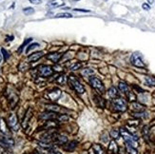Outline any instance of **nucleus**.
<instances>
[{
	"label": "nucleus",
	"instance_id": "4",
	"mask_svg": "<svg viewBox=\"0 0 155 154\" xmlns=\"http://www.w3.org/2000/svg\"><path fill=\"white\" fill-rule=\"evenodd\" d=\"M130 62L133 66L137 67V68H145V64H144V62H143L142 58H141L139 53H136V52L133 53L130 57Z\"/></svg>",
	"mask_w": 155,
	"mask_h": 154
},
{
	"label": "nucleus",
	"instance_id": "29",
	"mask_svg": "<svg viewBox=\"0 0 155 154\" xmlns=\"http://www.w3.org/2000/svg\"><path fill=\"white\" fill-rule=\"evenodd\" d=\"M66 81H67V79H66L65 75H60V76L56 79V82L58 84H60V85H64L65 83H66Z\"/></svg>",
	"mask_w": 155,
	"mask_h": 154
},
{
	"label": "nucleus",
	"instance_id": "44",
	"mask_svg": "<svg viewBox=\"0 0 155 154\" xmlns=\"http://www.w3.org/2000/svg\"><path fill=\"white\" fill-rule=\"evenodd\" d=\"M153 2H154L153 0H147V3H148V5H149V4H152Z\"/></svg>",
	"mask_w": 155,
	"mask_h": 154
},
{
	"label": "nucleus",
	"instance_id": "27",
	"mask_svg": "<svg viewBox=\"0 0 155 154\" xmlns=\"http://www.w3.org/2000/svg\"><path fill=\"white\" fill-rule=\"evenodd\" d=\"M72 15L67 13H57L55 15V18H71Z\"/></svg>",
	"mask_w": 155,
	"mask_h": 154
},
{
	"label": "nucleus",
	"instance_id": "18",
	"mask_svg": "<svg viewBox=\"0 0 155 154\" xmlns=\"http://www.w3.org/2000/svg\"><path fill=\"white\" fill-rule=\"evenodd\" d=\"M108 95L109 98L111 99H115L117 98V96H118V92H117V90L114 88V87H111L108 91Z\"/></svg>",
	"mask_w": 155,
	"mask_h": 154
},
{
	"label": "nucleus",
	"instance_id": "14",
	"mask_svg": "<svg viewBox=\"0 0 155 154\" xmlns=\"http://www.w3.org/2000/svg\"><path fill=\"white\" fill-rule=\"evenodd\" d=\"M56 117L55 112H52V111H50V112H45V113H42L40 115V118L44 120H52L54 119Z\"/></svg>",
	"mask_w": 155,
	"mask_h": 154
},
{
	"label": "nucleus",
	"instance_id": "19",
	"mask_svg": "<svg viewBox=\"0 0 155 154\" xmlns=\"http://www.w3.org/2000/svg\"><path fill=\"white\" fill-rule=\"evenodd\" d=\"M68 142V139L66 136H62V135H58L56 137V143L58 145H65Z\"/></svg>",
	"mask_w": 155,
	"mask_h": 154
},
{
	"label": "nucleus",
	"instance_id": "6",
	"mask_svg": "<svg viewBox=\"0 0 155 154\" xmlns=\"http://www.w3.org/2000/svg\"><path fill=\"white\" fill-rule=\"evenodd\" d=\"M9 126L10 128L13 129L14 131H17L18 128H19V125H18V120H17V117L15 114H13L12 113L11 115L9 116Z\"/></svg>",
	"mask_w": 155,
	"mask_h": 154
},
{
	"label": "nucleus",
	"instance_id": "35",
	"mask_svg": "<svg viewBox=\"0 0 155 154\" xmlns=\"http://www.w3.org/2000/svg\"><path fill=\"white\" fill-rule=\"evenodd\" d=\"M1 52L3 53V56H4V59H5V60H8V59H9L10 54L8 53V51H6L5 49H2V50H1Z\"/></svg>",
	"mask_w": 155,
	"mask_h": 154
},
{
	"label": "nucleus",
	"instance_id": "43",
	"mask_svg": "<svg viewBox=\"0 0 155 154\" xmlns=\"http://www.w3.org/2000/svg\"><path fill=\"white\" fill-rule=\"evenodd\" d=\"M12 40H13V36H11V37H10V36H8L6 41H12Z\"/></svg>",
	"mask_w": 155,
	"mask_h": 154
},
{
	"label": "nucleus",
	"instance_id": "12",
	"mask_svg": "<svg viewBox=\"0 0 155 154\" xmlns=\"http://www.w3.org/2000/svg\"><path fill=\"white\" fill-rule=\"evenodd\" d=\"M64 0H52L51 2L48 3V7H50V8H58V7L64 6Z\"/></svg>",
	"mask_w": 155,
	"mask_h": 154
},
{
	"label": "nucleus",
	"instance_id": "30",
	"mask_svg": "<svg viewBox=\"0 0 155 154\" xmlns=\"http://www.w3.org/2000/svg\"><path fill=\"white\" fill-rule=\"evenodd\" d=\"M126 147H127V151L129 154H137L136 148H134L132 146H129V145H126Z\"/></svg>",
	"mask_w": 155,
	"mask_h": 154
},
{
	"label": "nucleus",
	"instance_id": "41",
	"mask_svg": "<svg viewBox=\"0 0 155 154\" xmlns=\"http://www.w3.org/2000/svg\"><path fill=\"white\" fill-rule=\"evenodd\" d=\"M142 7H143V9L146 10V11H148V10L150 9V6L148 4H146V3H144V4L142 5Z\"/></svg>",
	"mask_w": 155,
	"mask_h": 154
},
{
	"label": "nucleus",
	"instance_id": "24",
	"mask_svg": "<svg viewBox=\"0 0 155 154\" xmlns=\"http://www.w3.org/2000/svg\"><path fill=\"white\" fill-rule=\"evenodd\" d=\"M146 83L148 86H155V77L153 76H146L145 78Z\"/></svg>",
	"mask_w": 155,
	"mask_h": 154
},
{
	"label": "nucleus",
	"instance_id": "1",
	"mask_svg": "<svg viewBox=\"0 0 155 154\" xmlns=\"http://www.w3.org/2000/svg\"><path fill=\"white\" fill-rule=\"evenodd\" d=\"M68 82H69V84L70 85L71 87V89L73 90H75L77 93L79 94H83L85 92V88H84V86L79 82L76 76H74V75H69V79H68Z\"/></svg>",
	"mask_w": 155,
	"mask_h": 154
},
{
	"label": "nucleus",
	"instance_id": "48",
	"mask_svg": "<svg viewBox=\"0 0 155 154\" xmlns=\"http://www.w3.org/2000/svg\"><path fill=\"white\" fill-rule=\"evenodd\" d=\"M89 154H95V153H94V152H93V151H91V152H90V153H89Z\"/></svg>",
	"mask_w": 155,
	"mask_h": 154
},
{
	"label": "nucleus",
	"instance_id": "36",
	"mask_svg": "<svg viewBox=\"0 0 155 154\" xmlns=\"http://www.w3.org/2000/svg\"><path fill=\"white\" fill-rule=\"evenodd\" d=\"M0 154H11V153L5 148L4 146H2V145H0Z\"/></svg>",
	"mask_w": 155,
	"mask_h": 154
},
{
	"label": "nucleus",
	"instance_id": "33",
	"mask_svg": "<svg viewBox=\"0 0 155 154\" xmlns=\"http://www.w3.org/2000/svg\"><path fill=\"white\" fill-rule=\"evenodd\" d=\"M146 115H147V114H146V112H142V113L136 112V113H133V116L134 117H136V118H146Z\"/></svg>",
	"mask_w": 155,
	"mask_h": 154
},
{
	"label": "nucleus",
	"instance_id": "3",
	"mask_svg": "<svg viewBox=\"0 0 155 154\" xmlns=\"http://www.w3.org/2000/svg\"><path fill=\"white\" fill-rule=\"evenodd\" d=\"M90 83H91V87L93 89H95L98 92H100V93H104L105 92V87H104L103 83L97 77L95 76L90 77Z\"/></svg>",
	"mask_w": 155,
	"mask_h": 154
},
{
	"label": "nucleus",
	"instance_id": "16",
	"mask_svg": "<svg viewBox=\"0 0 155 154\" xmlns=\"http://www.w3.org/2000/svg\"><path fill=\"white\" fill-rule=\"evenodd\" d=\"M76 145H77V142L71 141L68 143V144H66V145L64 146V149L67 150V151H72L76 147Z\"/></svg>",
	"mask_w": 155,
	"mask_h": 154
},
{
	"label": "nucleus",
	"instance_id": "20",
	"mask_svg": "<svg viewBox=\"0 0 155 154\" xmlns=\"http://www.w3.org/2000/svg\"><path fill=\"white\" fill-rule=\"evenodd\" d=\"M118 88H119V90L122 91V92L127 93V92L129 91V87H128V85H127L126 83H124V82H119Z\"/></svg>",
	"mask_w": 155,
	"mask_h": 154
},
{
	"label": "nucleus",
	"instance_id": "37",
	"mask_svg": "<svg viewBox=\"0 0 155 154\" xmlns=\"http://www.w3.org/2000/svg\"><path fill=\"white\" fill-rule=\"evenodd\" d=\"M58 120L61 121V122H66V121H68L69 120V117L67 115H60L58 117Z\"/></svg>",
	"mask_w": 155,
	"mask_h": 154
},
{
	"label": "nucleus",
	"instance_id": "45",
	"mask_svg": "<svg viewBox=\"0 0 155 154\" xmlns=\"http://www.w3.org/2000/svg\"><path fill=\"white\" fill-rule=\"evenodd\" d=\"M50 154H61V153H60V152H56V151H55V152H51Z\"/></svg>",
	"mask_w": 155,
	"mask_h": 154
},
{
	"label": "nucleus",
	"instance_id": "39",
	"mask_svg": "<svg viewBox=\"0 0 155 154\" xmlns=\"http://www.w3.org/2000/svg\"><path fill=\"white\" fill-rule=\"evenodd\" d=\"M31 4H34V5H39L42 3V1L41 0H29Z\"/></svg>",
	"mask_w": 155,
	"mask_h": 154
},
{
	"label": "nucleus",
	"instance_id": "9",
	"mask_svg": "<svg viewBox=\"0 0 155 154\" xmlns=\"http://www.w3.org/2000/svg\"><path fill=\"white\" fill-rule=\"evenodd\" d=\"M62 55L63 54H61V53H58V52H54V53H49L47 55V58L49 60H51L52 62L53 63H58L60 59L62 58Z\"/></svg>",
	"mask_w": 155,
	"mask_h": 154
},
{
	"label": "nucleus",
	"instance_id": "11",
	"mask_svg": "<svg viewBox=\"0 0 155 154\" xmlns=\"http://www.w3.org/2000/svg\"><path fill=\"white\" fill-rule=\"evenodd\" d=\"M43 51H36L34 53H32V54H30L29 57H28V60L30 61V62H36V61H38L42 56H43Z\"/></svg>",
	"mask_w": 155,
	"mask_h": 154
},
{
	"label": "nucleus",
	"instance_id": "47",
	"mask_svg": "<svg viewBox=\"0 0 155 154\" xmlns=\"http://www.w3.org/2000/svg\"><path fill=\"white\" fill-rule=\"evenodd\" d=\"M33 154H42V153H40V152H38V151H35Z\"/></svg>",
	"mask_w": 155,
	"mask_h": 154
},
{
	"label": "nucleus",
	"instance_id": "31",
	"mask_svg": "<svg viewBox=\"0 0 155 154\" xmlns=\"http://www.w3.org/2000/svg\"><path fill=\"white\" fill-rule=\"evenodd\" d=\"M37 47H39L38 43H32V44H30V46L26 49V53H28L30 50H33V49H35V48H37Z\"/></svg>",
	"mask_w": 155,
	"mask_h": 154
},
{
	"label": "nucleus",
	"instance_id": "42",
	"mask_svg": "<svg viewBox=\"0 0 155 154\" xmlns=\"http://www.w3.org/2000/svg\"><path fill=\"white\" fill-rule=\"evenodd\" d=\"M129 124L131 125V126H132V125H134V126H138L139 123H138V121H129Z\"/></svg>",
	"mask_w": 155,
	"mask_h": 154
},
{
	"label": "nucleus",
	"instance_id": "13",
	"mask_svg": "<svg viewBox=\"0 0 155 154\" xmlns=\"http://www.w3.org/2000/svg\"><path fill=\"white\" fill-rule=\"evenodd\" d=\"M31 115H32V110H31V108H29L28 111H27V113L25 114V117H24V119H23V122H22V127L24 128H27L28 122H29V120L31 118Z\"/></svg>",
	"mask_w": 155,
	"mask_h": 154
},
{
	"label": "nucleus",
	"instance_id": "10",
	"mask_svg": "<svg viewBox=\"0 0 155 154\" xmlns=\"http://www.w3.org/2000/svg\"><path fill=\"white\" fill-rule=\"evenodd\" d=\"M0 131L5 135H10L8 125H7V123L5 122V120L3 118H0Z\"/></svg>",
	"mask_w": 155,
	"mask_h": 154
},
{
	"label": "nucleus",
	"instance_id": "23",
	"mask_svg": "<svg viewBox=\"0 0 155 154\" xmlns=\"http://www.w3.org/2000/svg\"><path fill=\"white\" fill-rule=\"evenodd\" d=\"M93 73H94V70L92 68H85V69H83L82 71H81V74H82L83 76H86V77H89L90 75H92Z\"/></svg>",
	"mask_w": 155,
	"mask_h": 154
},
{
	"label": "nucleus",
	"instance_id": "17",
	"mask_svg": "<svg viewBox=\"0 0 155 154\" xmlns=\"http://www.w3.org/2000/svg\"><path fill=\"white\" fill-rule=\"evenodd\" d=\"M130 107L131 108L135 111H138V112H141V111L144 110V106L141 105V104H139V103H136V102H132L131 103V105H130Z\"/></svg>",
	"mask_w": 155,
	"mask_h": 154
},
{
	"label": "nucleus",
	"instance_id": "5",
	"mask_svg": "<svg viewBox=\"0 0 155 154\" xmlns=\"http://www.w3.org/2000/svg\"><path fill=\"white\" fill-rule=\"evenodd\" d=\"M39 75L42 77H49L52 75L53 73V69L51 66H47V65H44V66H41L38 69Z\"/></svg>",
	"mask_w": 155,
	"mask_h": 154
},
{
	"label": "nucleus",
	"instance_id": "40",
	"mask_svg": "<svg viewBox=\"0 0 155 154\" xmlns=\"http://www.w3.org/2000/svg\"><path fill=\"white\" fill-rule=\"evenodd\" d=\"M74 12H83V13H89V10H83V9H73Z\"/></svg>",
	"mask_w": 155,
	"mask_h": 154
},
{
	"label": "nucleus",
	"instance_id": "28",
	"mask_svg": "<svg viewBox=\"0 0 155 154\" xmlns=\"http://www.w3.org/2000/svg\"><path fill=\"white\" fill-rule=\"evenodd\" d=\"M110 136H111V138H113V139H118L119 136H120V132H119L118 130L112 129V130H110Z\"/></svg>",
	"mask_w": 155,
	"mask_h": 154
},
{
	"label": "nucleus",
	"instance_id": "25",
	"mask_svg": "<svg viewBox=\"0 0 155 154\" xmlns=\"http://www.w3.org/2000/svg\"><path fill=\"white\" fill-rule=\"evenodd\" d=\"M47 108L50 111H52V112H57V111H60V107L58 106H55V105H48Z\"/></svg>",
	"mask_w": 155,
	"mask_h": 154
},
{
	"label": "nucleus",
	"instance_id": "15",
	"mask_svg": "<svg viewBox=\"0 0 155 154\" xmlns=\"http://www.w3.org/2000/svg\"><path fill=\"white\" fill-rule=\"evenodd\" d=\"M108 150L111 152L112 154H117L118 153V145H117L116 142L114 141V140H112L110 143H109V145H108Z\"/></svg>",
	"mask_w": 155,
	"mask_h": 154
},
{
	"label": "nucleus",
	"instance_id": "38",
	"mask_svg": "<svg viewBox=\"0 0 155 154\" xmlns=\"http://www.w3.org/2000/svg\"><path fill=\"white\" fill-rule=\"evenodd\" d=\"M129 101L133 102L134 100H135V95L132 92H129Z\"/></svg>",
	"mask_w": 155,
	"mask_h": 154
},
{
	"label": "nucleus",
	"instance_id": "32",
	"mask_svg": "<svg viewBox=\"0 0 155 154\" xmlns=\"http://www.w3.org/2000/svg\"><path fill=\"white\" fill-rule=\"evenodd\" d=\"M31 40H32V39H31V38H28V39H26V40L24 41V43L22 44L21 47H20V48H19V49H18V52H22V51H23V48L25 47V46H26V45H27V44H28V43H30V41H31Z\"/></svg>",
	"mask_w": 155,
	"mask_h": 154
},
{
	"label": "nucleus",
	"instance_id": "7",
	"mask_svg": "<svg viewBox=\"0 0 155 154\" xmlns=\"http://www.w3.org/2000/svg\"><path fill=\"white\" fill-rule=\"evenodd\" d=\"M61 94H62V92H61V90L59 89H53L52 90L49 91L48 96L52 101H57L61 97Z\"/></svg>",
	"mask_w": 155,
	"mask_h": 154
},
{
	"label": "nucleus",
	"instance_id": "34",
	"mask_svg": "<svg viewBox=\"0 0 155 154\" xmlns=\"http://www.w3.org/2000/svg\"><path fill=\"white\" fill-rule=\"evenodd\" d=\"M80 68H81V64L80 63H76V64H73L69 68H70V70H77Z\"/></svg>",
	"mask_w": 155,
	"mask_h": 154
},
{
	"label": "nucleus",
	"instance_id": "21",
	"mask_svg": "<svg viewBox=\"0 0 155 154\" xmlns=\"http://www.w3.org/2000/svg\"><path fill=\"white\" fill-rule=\"evenodd\" d=\"M95 97V103L101 107H105V101H104V99L102 97H100L99 95H96L94 96Z\"/></svg>",
	"mask_w": 155,
	"mask_h": 154
},
{
	"label": "nucleus",
	"instance_id": "46",
	"mask_svg": "<svg viewBox=\"0 0 155 154\" xmlns=\"http://www.w3.org/2000/svg\"><path fill=\"white\" fill-rule=\"evenodd\" d=\"M1 61H2V55H1V53H0V63H1Z\"/></svg>",
	"mask_w": 155,
	"mask_h": 154
},
{
	"label": "nucleus",
	"instance_id": "2",
	"mask_svg": "<svg viewBox=\"0 0 155 154\" xmlns=\"http://www.w3.org/2000/svg\"><path fill=\"white\" fill-rule=\"evenodd\" d=\"M111 105H112L113 109L116 111L123 112V111H125L126 109H127V102L122 98L113 99L111 102Z\"/></svg>",
	"mask_w": 155,
	"mask_h": 154
},
{
	"label": "nucleus",
	"instance_id": "49",
	"mask_svg": "<svg viewBox=\"0 0 155 154\" xmlns=\"http://www.w3.org/2000/svg\"><path fill=\"white\" fill-rule=\"evenodd\" d=\"M73 2H77V1H79V0H72Z\"/></svg>",
	"mask_w": 155,
	"mask_h": 154
},
{
	"label": "nucleus",
	"instance_id": "22",
	"mask_svg": "<svg viewBox=\"0 0 155 154\" xmlns=\"http://www.w3.org/2000/svg\"><path fill=\"white\" fill-rule=\"evenodd\" d=\"M93 150H94L95 154H106L105 150L103 149V147L100 145H93Z\"/></svg>",
	"mask_w": 155,
	"mask_h": 154
},
{
	"label": "nucleus",
	"instance_id": "8",
	"mask_svg": "<svg viewBox=\"0 0 155 154\" xmlns=\"http://www.w3.org/2000/svg\"><path fill=\"white\" fill-rule=\"evenodd\" d=\"M0 145L4 147H11L14 145V141L9 137H0Z\"/></svg>",
	"mask_w": 155,
	"mask_h": 154
},
{
	"label": "nucleus",
	"instance_id": "26",
	"mask_svg": "<svg viewBox=\"0 0 155 154\" xmlns=\"http://www.w3.org/2000/svg\"><path fill=\"white\" fill-rule=\"evenodd\" d=\"M23 13L26 15H30V14H33L34 13V9L30 8V7H28V8L23 9Z\"/></svg>",
	"mask_w": 155,
	"mask_h": 154
}]
</instances>
